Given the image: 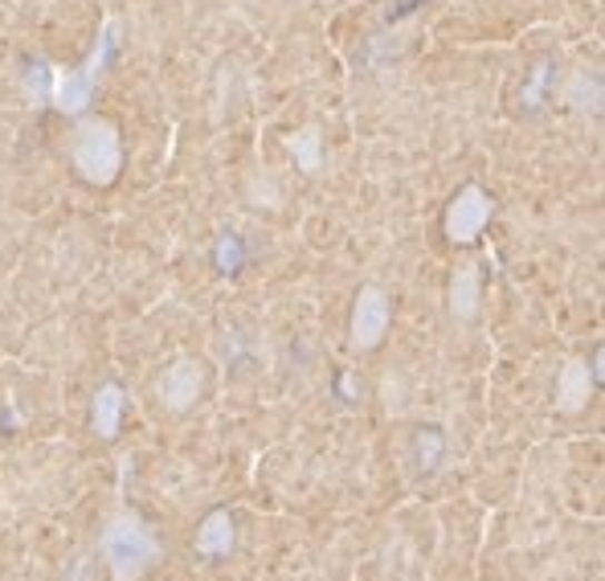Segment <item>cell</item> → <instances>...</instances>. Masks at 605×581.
<instances>
[{"mask_svg":"<svg viewBox=\"0 0 605 581\" xmlns=\"http://www.w3.org/2000/svg\"><path fill=\"white\" fill-rule=\"evenodd\" d=\"M102 553H107V565H111L115 581H139L156 565V553L160 544L151 536V529H143L139 516H119L102 536Z\"/></svg>","mask_w":605,"mask_h":581,"instance_id":"1","label":"cell"},{"mask_svg":"<svg viewBox=\"0 0 605 581\" xmlns=\"http://www.w3.org/2000/svg\"><path fill=\"white\" fill-rule=\"evenodd\" d=\"M70 160H75L82 180H90V185H111V180L119 177V160H123L119 131H115L107 119H82L75 131V144H70Z\"/></svg>","mask_w":605,"mask_h":581,"instance_id":"2","label":"cell"},{"mask_svg":"<svg viewBox=\"0 0 605 581\" xmlns=\"http://www.w3.org/2000/svg\"><path fill=\"white\" fill-rule=\"evenodd\" d=\"M487 221H492V197L479 185H467L446 209V234H450V242H463V246L479 238Z\"/></svg>","mask_w":605,"mask_h":581,"instance_id":"3","label":"cell"},{"mask_svg":"<svg viewBox=\"0 0 605 581\" xmlns=\"http://www.w3.org/2000/svg\"><path fill=\"white\" fill-rule=\"evenodd\" d=\"M389 295L380 287H365L356 295L353 312V348H377L385 328H389Z\"/></svg>","mask_w":605,"mask_h":581,"instance_id":"4","label":"cell"},{"mask_svg":"<svg viewBox=\"0 0 605 581\" xmlns=\"http://www.w3.org/2000/svg\"><path fill=\"white\" fill-rule=\"evenodd\" d=\"M160 393H165L168 410H189L197 402V393H201V368L192 361H177L160 381Z\"/></svg>","mask_w":605,"mask_h":581,"instance_id":"5","label":"cell"},{"mask_svg":"<svg viewBox=\"0 0 605 581\" xmlns=\"http://www.w3.org/2000/svg\"><path fill=\"white\" fill-rule=\"evenodd\" d=\"M234 549V516L229 512H209L205 524L197 529V553L201 557H229Z\"/></svg>","mask_w":605,"mask_h":581,"instance_id":"6","label":"cell"},{"mask_svg":"<svg viewBox=\"0 0 605 581\" xmlns=\"http://www.w3.org/2000/svg\"><path fill=\"white\" fill-rule=\"evenodd\" d=\"M450 312L458 319H470L479 312V266L467 263L450 283Z\"/></svg>","mask_w":605,"mask_h":581,"instance_id":"7","label":"cell"},{"mask_svg":"<svg viewBox=\"0 0 605 581\" xmlns=\"http://www.w3.org/2000/svg\"><path fill=\"white\" fill-rule=\"evenodd\" d=\"M119 422H123V390L119 385H102L99 397H95V430L102 439H115Z\"/></svg>","mask_w":605,"mask_h":581,"instance_id":"8","label":"cell"},{"mask_svg":"<svg viewBox=\"0 0 605 581\" xmlns=\"http://www.w3.org/2000/svg\"><path fill=\"white\" fill-rule=\"evenodd\" d=\"M556 397H561V410H581V405H585V397H589V368L581 365V361L565 365Z\"/></svg>","mask_w":605,"mask_h":581,"instance_id":"9","label":"cell"},{"mask_svg":"<svg viewBox=\"0 0 605 581\" xmlns=\"http://www.w3.org/2000/svg\"><path fill=\"white\" fill-rule=\"evenodd\" d=\"M295 156L302 160V168H307V173H316V168H319V136H316V131H302V136L295 139Z\"/></svg>","mask_w":605,"mask_h":581,"instance_id":"10","label":"cell"},{"mask_svg":"<svg viewBox=\"0 0 605 581\" xmlns=\"http://www.w3.org/2000/svg\"><path fill=\"white\" fill-rule=\"evenodd\" d=\"M417 451H421V467H434V459H438V451H442V434L429 430V446L417 439Z\"/></svg>","mask_w":605,"mask_h":581,"instance_id":"11","label":"cell"}]
</instances>
